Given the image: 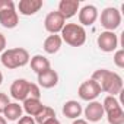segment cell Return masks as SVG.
<instances>
[{
	"mask_svg": "<svg viewBox=\"0 0 124 124\" xmlns=\"http://www.w3.org/2000/svg\"><path fill=\"white\" fill-rule=\"evenodd\" d=\"M5 48H6V38H5V35L2 32H0V53H3Z\"/></svg>",
	"mask_w": 124,
	"mask_h": 124,
	"instance_id": "cell-26",
	"label": "cell"
},
{
	"mask_svg": "<svg viewBox=\"0 0 124 124\" xmlns=\"http://www.w3.org/2000/svg\"><path fill=\"white\" fill-rule=\"evenodd\" d=\"M2 83H3V73L0 72V85H2Z\"/></svg>",
	"mask_w": 124,
	"mask_h": 124,
	"instance_id": "cell-30",
	"label": "cell"
},
{
	"mask_svg": "<svg viewBox=\"0 0 124 124\" xmlns=\"http://www.w3.org/2000/svg\"><path fill=\"white\" fill-rule=\"evenodd\" d=\"M79 8H80L79 0H61L58 3V10L57 12L64 19H70L79 12Z\"/></svg>",
	"mask_w": 124,
	"mask_h": 124,
	"instance_id": "cell-13",
	"label": "cell"
},
{
	"mask_svg": "<svg viewBox=\"0 0 124 124\" xmlns=\"http://www.w3.org/2000/svg\"><path fill=\"white\" fill-rule=\"evenodd\" d=\"M64 25H66V19L61 16L57 10L55 12H50L45 16V19H44V26L51 35H58V32H61V29H63Z\"/></svg>",
	"mask_w": 124,
	"mask_h": 124,
	"instance_id": "cell-8",
	"label": "cell"
},
{
	"mask_svg": "<svg viewBox=\"0 0 124 124\" xmlns=\"http://www.w3.org/2000/svg\"><path fill=\"white\" fill-rule=\"evenodd\" d=\"M44 124H61V123H60V121H58V120H57V118L54 117V118H50L48 121H45Z\"/></svg>",
	"mask_w": 124,
	"mask_h": 124,
	"instance_id": "cell-27",
	"label": "cell"
},
{
	"mask_svg": "<svg viewBox=\"0 0 124 124\" xmlns=\"http://www.w3.org/2000/svg\"><path fill=\"white\" fill-rule=\"evenodd\" d=\"M82 112H83L82 105H80L78 101H73V99H72V101L64 102V105H63V114H64V117H67V118L78 120Z\"/></svg>",
	"mask_w": 124,
	"mask_h": 124,
	"instance_id": "cell-17",
	"label": "cell"
},
{
	"mask_svg": "<svg viewBox=\"0 0 124 124\" xmlns=\"http://www.w3.org/2000/svg\"><path fill=\"white\" fill-rule=\"evenodd\" d=\"M29 92V82L26 79H16L10 86V95L16 101H25Z\"/></svg>",
	"mask_w": 124,
	"mask_h": 124,
	"instance_id": "cell-12",
	"label": "cell"
},
{
	"mask_svg": "<svg viewBox=\"0 0 124 124\" xmlns=\"http://www.w3.org/2000/svg\"><path fill=\"white\" fill-rule=\"evenodd\" d=\"M42 108H44V105H42L41 99H34V98H26L23 101V107H22V109L29 117H37Z\"/></svg>",
	"mask_w": 124,
	"mask_h": 124,
	"instance_id": "cell-19",
	"label": "cell"
},
{
	"mask_svg": "<svg viewBox=\"0 0 124 124\" xmlns=\"http://www.w3.org/2000/svg\"><path fill=\"white\" fill-rule=\"evenodd\" d=\"M114 64L118 67V69H124V50L120 48L114 53Z\"/></svg>",
	"mask_w": 124,
	"mask_h": 124,
	"instance_id": "cell-22",
	"label": "cell"
},
{
	"mask_svg": "<svg viewBox=\"0 0 124 124\" xmlns=\"http://www.w3.org/2000/svg\"><path fill=\"white\" fill-rule=\"evenodd\" d=\"M98 19V9L93 5H86L79 10V25L92 26Z\"/></svg>",
	"mask_w": 124,
	"mask_h": 124,
	"instance_id": "cell-10",
	"label": "cell"
},
{
	"mask_svg": "<svg viewBox=\"0 0 124 124\" xmlns=\"http://www.w3.org/2000/svg\"><path fill=\"white\" fill-rule=\"evenodd\" d=\"M9 102H10V101H9L8 95H6V93H3V92H0V114L3 112V109L6 108V105H8Z\"/></svg>",
	"mask_w": 124,
	"mask_h": 124,
	"instance_id": "cell-24",
	"label": "cell"
},
{
	"mask_svg": "<svg viewBox=\"0 0 124 124\" xmlns=\"http://www.w3.org/2000/svg\"><path fill=\"white\" fill-rule=\"evenodd\" d=\"M72 124H88V121H86V120H82V118H78V120H75Z\"/></svg>",
	"mask_w": 124,
	"mask_h": 124,
	"instance_id": "cell-28",
	"label": "cell"
},
{
	"mask_svg": "<svg viewBox=\"0 0 124 124\" xmlns=\"http://www.w3.org/2000/svg\"><path fill=\"white\" fill-rule=\"evenodd\" d=\"M85 112V118L86 121H91V123H98L104 118V107L99 101H91L86 108L83 109Z\"/></svg>",
	"mask_w": 124,
	"mask_h": 124,
	"instance_id": "cell-11",
	"label": "cell"
},
{
	"mask_svg": "<svg viewBox=\"0 0 124 124\" xmlns=\"http://www.w3.org/2000/svg\"><path fill=\"white\" fill-rule=\"evenodd\" d=\"M54 117H55V111L51 107H45L44 105L41 112L37 117H34V120H35V124H44L45 121H48L50 118H54Z\"/></svg>",
	"mask_w": 124,
	"mask_h": 124,
	"instance_id": "cell-21",
	"label": "cell"
},
{
	"mask_svg": "<svg viewBox=\"0 0 124 124\" xmlns=\"http://www.w3.org/2000/svg\"><path fill=\"white\" fill-rule=\"evenodd\" d=\"M96 44H98V47H99L101 51H104V53H112L118 47V37L114 32L104 31V32H101L98 35Z\"/></svg>",
	"mask_w": 124,
	"mask_h": 124,
	"instance_id": "cell-9",
	"label": "cell"
},
{
	"mask_svg": "<svg viewBox=\"0 0 124 124\" xmlns=\"http://www.w3.org/2000/svg\"><path fill=\"white\" fill-rule=\"evenodd\" d=\"M102 107L104 114H107V120L109 124H124V111L120 101L115 96H105Z\"/></svg>",
	"mask_w": 124,
	"mask_h": 124,
	"instance_id": "cell-5",
	"label": "cell"
},
{
	"mask_svg": "<svg viewBox=\"0 0 124 124\" xmlns=\"http://www.w3.org/2000/svg\"><path fill=\"white\" fill-rule=\"evenodd\" d=\"M57 83H58V75L53 69H48V70L38 75V85L42 86L44 89H51Z\"/></svg>",
	"mask_w": 124,
	"mask_h": 124,
	"instance_id": "cell-15",
	"label": "cell"
},
{
	"mask_svg": "<svg viewBox=\"0 0 124 124\" xmlns=\"http://www.w3.org/2000/svg\"><path fill=\"white\" fill-rule=\"evenodd\" d=\"M22 112H23V109H22V107L18 104V102H9L8 105H6V108L3 109V117H5V120L8 121H18L21 117H22Z\"/></svg>",
	"mask_w": 124,
	"mask_h": 124,
	"instance_id": "cell-18",
	"label": "cell"
},
{
	"mask_svg": "<svg viewBox=\"0 0 124 124\" xmlns=\"http://www.w3.org/2000/svg\"><path fill=\"white\" fill-rule=\"evenodd\" d=\"M18 124H35V120H34V117L25 115V117H21L18 120Z\"/></svg>",
	"mask_w": 124,
	"mask_h": 124,
	"instance_id": "cell-25",
	"label": "cell"
},
{
	"mask_svg": "<svg viewBox=\"0 0 124 124\" xmlns=\"http://www.w3.org/2000/svg\"><path fill=\"white\" fill-rule=\"evenodd\" d=\"M101 25L105 31L114 32L121 25V13L117 8H105L101 12Z\"/></svg>",
	"mask_w": 124,
	"mask_h": 124,
	"instance_id": "cell-6",
	"label": "cell"
},
{
	"mask_svg": "<svg viewBox=\"0 0 124 124\" xmlns=\"http://www.w3.org/2000/svg\"><path fill=\"white\" fill-rule=\"evenodd\" d=\"M19 23V15L13 0H0V25L6 29H13Z\"/></svg>",
	"mask_w": 124,
	"mask_h": 124,
	"instance_id": "cell-4",
	"label": "cell"
},
{
	"mask_svg": "<svg viewBox=\"0 0 124 124\" xmlns=\"http://www.w3.org/2000/svg\"><path fill=\"white\" fill-rule=\"evenodd\" d=\"M29 54L25 48H10V50H5L0 55V61L6 69H19L23 67L29 63Z\"/></svg>",
	"mask_w": 124,
	"mask_h": 124,
	"instance_id": "cell-2",
	"label": "cell"
},
{
	"mask_svg": "<svg viewBox=\"0 0 124 124\" xmlns=\"http://www.w3.org/2000/svg\"><path fill=\"white\" fill-rule=\"evenodd\" d=\"M29 63H31V69H32L37 75H39V73H42V72H45V70L51 69L50 60H48L47 57L41 55V54L34 55V57L29 60Z\"/></svg>",
	"mask_w": 124,
	"mask_h": 124,
	"instance_id": "cell-16",
	"label": "cell"
},
{
	"mask_svg": "<svg viewBox=\"0 0 124 124\" xmlns=\"http://www.w3.org/2000/svg\"><path fill=\"white\" fill-rule=\"evenodd\" d=\"M61 41L72 47H82L86 42V31L79 23H66L60 32Z\"/></svg>",
	"mask_w": 124,
	"mask_h": 124,
	"instance_id": "cell-3",
	"label": "cell"
},
{
	"mask_svg": "<svg viewBox=\"0 0 124 124\" xmlns=\"http://www.w3.org/2000/svg\"><path fill=\"white\" fill-rule=\"evenodd\" d=\"M101 92H102V91H101L99 85H98L95 80H92V79L85 80V82L79 86V91H78L79 98L83 99V101H88V102L95 101V99L101 95Z\"/></svg>",
	"mask_w": 124,
	"mask_h": 124,
	"instance_id": "cell-7",
	"label": "cell"
},
{
	"mask_svg": "<svg viewBox=\"0 0 124 124\" xmlns=\"http://www.w3.org/2000/svg\"><path fill=\"white\" fill-rule=\"evenodd\" d=\"M61 42L63 41H61L60 35H48L45 38V41H44L42 48H44V51L47 54H55L61 48Z\"/></svg>",
	"mask_w": 124,
	"mask_h": 124,
	"instance_id": "cell-20",
	"label": "cell"
},
{
	"mask_svg": "<svg viewBox=\"0 0 124 124\" xmlns=\"http://www.w3.org/2000/svg\"><path fill=\"white\" fill-rule=\"evenodd\" d=\"M28 98H34V99H39V98H41V91H39V86H38L37 83H31V82H29Z\"/></svg>",
	"mask_w": 124,
	"mask_h": 124,
	"instance_id": "cell-23",
	"label": "cell"
},
{
	"mask_svg": "<svg viewBox=\"0 0 124 124\" xmlns=\"http://www.w3.org/2000/svg\"><path fill=\"white\" fill-rule=\"evenodd\" d=\"M42 6V0H21L18 3V10L23 16H32L37 12H39Z\"/></svg>",
	"mask_w": 124,
	"mask_h": 124,
	"instance_id": "cell-14",
	"label": "cell"
},
{
	"mask_svg": "<svg viewBox=\"0 0 124 124\" xmlns=\"http://www.w3.org/2000/svg\"><path fill=\"white\" fill-rule=\"evenodd\" d=\"M0 124H8V121H6L5 117H2V115H0Z\"/></svg>",
	"mask_w": 124,
	"mask_h": 124,
	"instance_id": "cell-29",
	"label": "cell"
},
{
	"mask_svg": "<svg viewBox=\"0 0 124 124\" xmlns=\"http://www.w3.org/2000/svg\"><path fill=\"white\" fill-rule=\"evenodd\" d=\"M92 80H95L102 92H107L109 96H115L123 92V79L118 73L108 69H98L93 72Z\"/></svg>",
	"mask_w": 124,
	"mask_h": 124,
	"instance_id": "cell-1",
	"label": "cell"
}]
</instances>
